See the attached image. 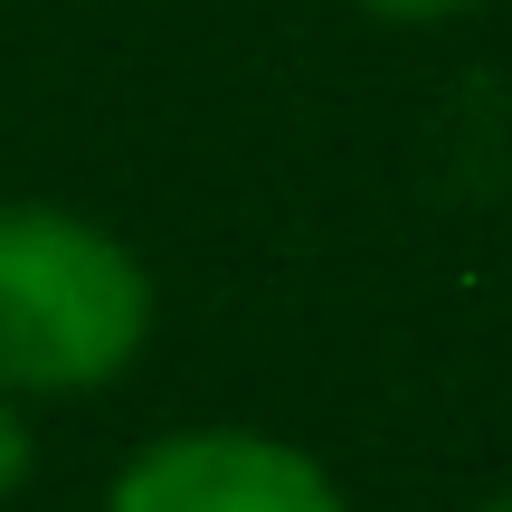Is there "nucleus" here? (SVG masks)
<instances>
[{"label": "nucleus", "mask_w": 512, "mask_h": 512, "mask_svg": "<svg viewBox=\"0 0 512 512\" xmlns=\"http://www.w3.org/2000/svg\"><path fill=\"white\" fill-rule=\"evenodd\" d=\"M152 342V275L114 228L48 200H0V389L76 399Z\"/></svg>", "instance_id": "nucleus-1"}, {"label": "nucleus", "mask_w": 512, "mask_h": 512, "mask_svg": "<svg viewBox=\"0 0 512 512\" xmlns=\"http://www.w3.org/2000/svg\"><path fill=\"white\" fill-rule=\"evenodd\" d=\"M105 512H342V484L285 437L256 427H181L114 475Z\"/></svg>", "instance_id": "nucleus-2"}, {"label": "nucleus", "mask_w": 512, "mask_h": 512, "mask_svg": "<svg viewBox=\"0 0 512 512\" xmlns=\"http://www.w3.org/2000/svg\"><path fill=\"white\" fill-rule=\"evenodd\" d=\"M29 465H38V437H29V418H19V399L0 389V503L29 484Z\"/></svg>", "instance_id": "nucleus-3"}, {"label": "nucleus", "mask_w": 512, "mask_h": 512, "mask_svg": "<svg viewBox=\"0 0 512 512\" xmlns=\"http://www.w3.org/2000/svg\"><path fill=\"white\" fill-rule=\"evenodd\" d=\"M370 19H389V29H437V19H465L484 10V0H361Z\"/></svg>", "instance_id": "nucleus-4"}, {"label": "nucleus", "mask_w": 512, "mask_h": 512, "mask_svg": "<svg viewBox=\"0 0 512 512\" xmlns=\"http://www.w3.org/2000/svg\"><path fill=\"white\" fill-rule=\"evenodd\" d=\"M484 512H512V494H494V503H484Z\"/></svg>", "instance_id": "nucleus-5"}]
</instances>
